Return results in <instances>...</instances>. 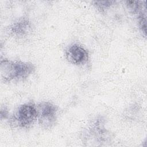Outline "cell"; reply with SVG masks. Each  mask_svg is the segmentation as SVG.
Instances as JSON below:
<instances>
[{
    "label": "cell",
    "mask_w": 147,
    "mask_h": 147,
    "mask_svg": "<svg viewBox=\"0 0 147 147\" xmlns=\"http://www.w3.org/2000/svg\"><path fill=\"white\" fill-rule=\"evenodd\" d=\"M34 69V65L30 63L13 61L5 59L1 60V75L6 82L26 78Z\"/></svg>",
    "instance_id": "1"
},
{
    "label": "cell",
    "mask_w": 147,
    "mask_h": 147,
    "mask_svg": "<svg viewBox=\"0 0 147 147\" xmlns=\"http://www.w3.org/2000/svg\"><path fill=\"white\" fill-rule=\"evenodd\" d=\"M37 119V106L32 102H29L18 107L13 120L18 126L27 127L33 123Z\"/></svg>",
    "instance_id": "2"
},
{
    "label": "cell",
    "mask_w": 147,
    "mask_h": 147,
    "mask_svg": "<svg viewBox=\"0 0 147 147\" xmlns=\"http://www.w3.org/2000/svg\"><path fill=\"white\" fill-rule=\"evenodd\" d=\"M37 119L41 126L48 128L55 122L57 111V107L49 102L39 103L37 106Z\"/></svg>",
    "instance_id": "3"
},
{
    "label": "cell",
    "mask_w": 147,
    "mask_h": 147,
    "mask_svg": "<svg viewBox=\"0 0 147 147\" xmlns=\"http://www.w3.org/2000/svg\"><path fill=\"white\" fill-rule=\"evenodd\" d=\"M67 59L72 64L80 65L84 64L88 59V53L83 47L75 44L68 48L65 52Z\"/></svg>",
    "instance_id": "4"
},
{
    "label": "cell",
    "mask_w": 147,
    "mask_h": 147,
    "mask_svg": "<svg viewBox=\"0 0 147 147\" xmlns=\"http://www.w3.org/2000/svg\"><path fill=\"white\" fill-rule=\"evenodd\" d=\"M30 22L26 18H21L16 22L11 27V32L17 36H23L29 32Z\"/></svg>",
    "instance_id": "5"
},
{
    "label": "cell",
    "mask_w": 147,
    "mask_h": 147,
    "mask_svg": "<svg viewBox=\"0 0 147 147\" xmlns=\"http://www.w3.org/2000/svg\"><path fill=\"white\" fill-rule=\"evenodd\" d=\"M115 1H95V5L100 9H105L108 7H110L111 5H113L115 3Z\"/></svg>",
    "instance_id": "6"
},
{
    "label": "cell",
    "mask_w": 147,
    "mask_h": 147,
    "mask_svg": "<svg viewBox=\"0 0 147 147\" xmlns=\"http://www.w3.org/2000/svg\"><path fill=\"white\" fill-rule=\"evenodd\" d=\"M3 115H4L5 118H6L8 115V111H7V109L5 107L4 109H1V118H2Z\"/></svg>",
    "instance_id": "7"
}]
</instances>
